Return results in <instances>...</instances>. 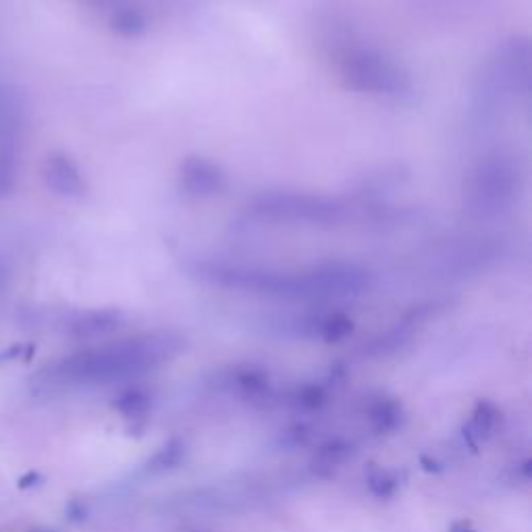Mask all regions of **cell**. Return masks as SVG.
Instances as JSON below:
<instances>
[{
  "mask_svg": "<svg viewBox=\"0 0 532 532\" xmlns=\"http://www.w3.org/2000/svg\"><path fill=\"white\" fill-rule=\"evenodd\" d=\"M194 273L219 287L302 300L354 298L364 294L370 285L368 271L352 262H325L302 271H271L202 260L194 262Z\"/></svg>",
  "mask_w": 532,
  "mask_h": 532,
  "instance_id": "1",
  "label": "cell"
},
{
  "mask_svg": "<svg viewBox=\"0 0 532 532\" xmlns=\"http://www.w3.org/2000/svg\"><path fill=\"white\" fill-rule=\"evenodd\" d=\"M248 215L264 223L337 227L352 215V208L341 200L304 192H264L252 198Z\"/></svg>",
  "mask_w": 532,
  "mask_h": 532,
  "instance_id": "2",
  "label": "cell"
},
{
  "mask_svg": "<svg viewBox=\"0 0 532 532\" xmlns=\"http://www.w3.org/2000/svg\"><path fill=\"white\" fill-rule=\"evenodd\" d=\"M520 192L518 169L503 156H489L476 165L466 185V206L474 219H499L512 210Z\"/></svg>",
  "mask_w": 532,
  "mask_h": 532,
  "instance_id": "3",
  "label": "cell"
},
{
  "mask_svg": "<svg viewBox=\"0 0 532 532\" xmlns=\"http://www.w3.org/2000/svg\"><path fill=\"white\" fill-rule=\"evenodd\" d=\"M337 65L345 86L356 92L402 100L412 90L408 73L370 48H345Z\"/></svg>",
  "mask_w": 532,
  "mask_h": 532,
  "instance_id": "4",
  "label": "cell"
},
{
  "mask_svg": "<svg viewBox=\"0 0 532 532\" xmlns=\"http://www.w3.org/2000/svg\"><path fill=\"white\" fill-rule=\"evenodd\" d=\"M530 79V52L528 44L512 40L503 44L497 55L485 69L481 77V86L476 90L478 111L495 115L505 100L526 94Z\"/></svg>",
  "mask_w": 532,
  "mask_h": 532,
  "instance_id": "5",
  "label": "cell"
},
{
  "mask_svg": "<svg viewBox=\"0 0 532 532\" xmlns=\"http://www.w3.org/2000/svg\"><path fill=\"white\" fill-rule=\"evenodd\" d=\"M42 179L52 194L67 200H82L88 192L82 169L65 152H50L44 158Z\"/></svg>",
  "mask_w": 532,
  "mask_h": 532,
  "instance_id": "6",
  "label": "cell"
},
{
  "mask_svg": "<svg viewBox=\"0 0 532 532\" xmlns=\"http://www.w3.org/2000/svg\"><path fill=\"white\" fill-rule=\"evenodd\" d=\"M181 190L192 198H215L227 188V175L217 165L202 156L185 158L179 171Z\"/></svg>",
  "mask_w": 532,
  "mask_h": 532,
  "instance_id": "7",
  "label": "cell"
},
{
  "mask_svg": "<svg viewBox=\"0 0 532 532\" xmlns=\"http://www.w3.org/2000/svg\"><path fill=\"white\" fill-rule=\"evenodd\" d=\"M121 325V314L115 310H90L79 314L73 325L71 331L75 337H82V339H90V337H98L104 333H111Z\"/></svg>",
  "mask_w": 532,
  "mask_h": 532,
  "instance_id": "8",
  "label": "cell"
},
{
  "mask_svg": "<svg viewBox=\"0 0 532 532\" xmlns=\"http://www.w3.org/2000/svg\"><path fill=\"white\" fill-rule=\"evenodd\" d=\"M111 28L123 38H140L146 32V19L140 9L121 5L111 13Z\"/></svg>",
  "mask_w": 532,
  "mask_h": 532,
  "instance_id": "9",
  "label": "cell"
},
{
  "mask_svg": "<svg viewBox=\"0 0 532 532\" xmlns=\"http://www.w3.org/2000/svg\"><path fill=\"white\" fill-rule=\"evenodd\" d=\"M88 3H90V5H94V7H104V9H111V13H113L115 9H119L121 5H125V3H123V0H88Z\"/></svg>",
  "mask_w": 532,
  "mask_h": 532,
  "instance_id": "10",
  "label": "cell"
},
{
  "mask_svg": "<svg viewBox=\"0 0 532 532\" xmlns=\"http://www.w3.org/2000/svg\"><path fill=\"white\" fill-rule=\"evenodd\" d=\"M34 481H40V476H38V474H28V476H23V478H21L19 487H21V489H25V487H32V485H34Z\"/></svg>",
  "mask_w": 532,
  "mask_h": 532,
  "instance_id": "11",
  "label": "cell"
}]
</instances>
